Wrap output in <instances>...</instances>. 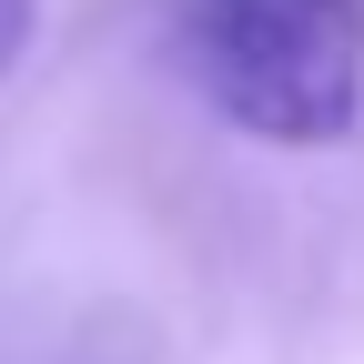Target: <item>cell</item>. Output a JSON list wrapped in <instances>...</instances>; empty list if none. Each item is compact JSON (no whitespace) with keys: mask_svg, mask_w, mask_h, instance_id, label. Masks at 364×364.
Returning <instances> with one entry per match:
<instances>
[{"mask_svg":"<svg viewBox=\"0 0 364 364\" xmlns=\"http://www.w3.org/2000/svg\"><path fill=\"white\" fill-rule=\"evenodd\" d=\"M193 61L253 142H344L364 112V11L354 0H203Z\"/></svg>","mask_w":364,"mask_h":364,"instance_id":"obj_1","label":"cell"},{"mask_svg":"<svg viewBox=\"0 0 364 364\" xmlns=\"http://www.w3.org/2000/svg\"><path fill=\"white\" fill-rule=\"evenodd\" d=\"M21 51H31V0H0V81H11Z\"/></svg>","mask_w":364,"mask_h":364,"instance_id":"obj_2","label":"cell"}]
</instances>
